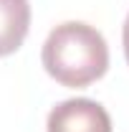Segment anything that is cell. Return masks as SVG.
<instances>
[{"label":"cell","mask_w":129,"mask_h":132,"mask_svg":"<svg viewBox=\"0 0 129 132\" xmlns=\"http://www.w3.org/2000/svg\"><path fill=\"white\" fill-rule=\"evenodd\" d=\"M43 69L63 86L81 89L101 79L109 69V46L101 31L81 20L58 23L41 51Z\"/></svg>","instance_id":"cell-1"},{"label":"cell","mask_w":129,"mask_h":132,"mask_svg":"<svg viewBox=\"0 0 129 132\" xmlns=\"http://www.w3.org/2000/svg\"><path fill=\"white\" fill-rule=\"evenodd\" d=\"M46 132H112V117L94 99H66L51 109Z\"/></svg>","instance_id":"cell-2"},{"label":"cell","mask_w":129,"mask_h":132,"mask_svg":"<svg viewBox=\"0 0 129 132\" xmlns=\"http://www.w3.org/2000/svg\"><path fill=\"white\" fill-rule=\"evenodd\" d=\"M31 28L28 0H0V59L15 53Z\"/></svg>","instance_id":"cell-3"},{"label":"cell","mask_w":129,"mask_h":132,"mask_svg":"<svg viewBox=\"0 0 129 132\" xmlns=\"http://www.w3.org/2000/svg\"><path fill=\"white\" fill-rule=\"evenodd\" d=\"M122 41H124V56H127V64H129V15L124 20V33H122Z\"/></svg>","instance_id":"cell-4"}]
</instances>
